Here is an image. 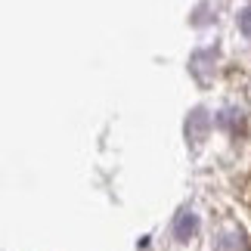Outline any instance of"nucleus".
<instances>
[{
    "mask_svg": "<svg viewBox=\"0 0 251 251\" xmlns=\"http://www.w3.org/2000/svg\"><path fill=\"white\" fill-rule=\"evenodd\" d=\"M192 229H196V217H189V214H183L180 220H177V236L180 239H186Z\"/></svg>",
    "mask_w": 251,
    "mask_h": 251,
    "instance_id": "obj_1",
    "label": "nucleus"
},
{
    "mask_svg": "<svg viewBox=\"0 0 251 251\" xmlns=\"http://www.w3.org/2000/svg\"><path fill=\"white\" fill-rule=\"evenodd\" d=\"M242 31L251 37V9H248V13H242Z\"/></svg>",
    "mask_w": 251,
    "mask_h": 251,
    "instance_id": "obj_2",
    "label": "nucleus"
}]
</instances>
